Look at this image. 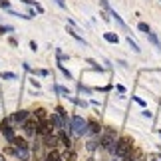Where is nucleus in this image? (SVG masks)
Masks as SVG:
<instances>
[{"mask_svg":"<svg viewBox=\"0 0 161 161\" xmlns=\"http://www.w3.org/2000/svg\"><path fill=\"white\" fill-rule=\"evenodd\" d=\"M0 8L8 10V8H10V2H8V0H0Z\"/></svg>","mask_w":161,"mask_h":161,"instance_id":"nucleus-27","label":"nucleus"},{"mask_svg":"<svg viewBox=\"0 0 161 161\" xmlns=\"http://www.w3.org/2000/svg\"><path fill=\"white\" fill-rule=\"evenodd\" d=\"M10 143L14 145V147H28V143H26V139H22V137H14V139L10 141Z\"/></svg>","mask_w":161,"mask_h":161,"instance_id":"nucleus-14","label":"nucleus"},{"mask_svg":"<svg viewBox=\"0 0 161 161\" xmlns=\"http://www.w3.org/2000/svg\"><path fill=\"white\" fill-rule=\"evenodd\" d=\"M44 145L48 147V149H56V147L60 145V135H46L44 137Z\"/></svg>","mask_w":161,"mask_h":161,"instance_id":"nucleus-6","label":"nucleus"},{"mask_svg":"<svg viewBox=\"0 0 161 161\" xmlns=\"http://www.w3.org/2000/svg\"><path fill=\"white\" fill-rule=\"evenodd\" d=\"M62 159H64V161H76V159H78V155H76L74 151H66L64 155H62Z\"/></svg>","mask_w":161,"mask_h":161,"instance_id":"nucleus-16","label":"nucleus"},{"mask_svg":"<svg viewBox=\"0 0 161 161\" xmlns=\"http://www.w3.org/2000/svg\"><path fill=\"white\" fill-rule=\"evenodd\" d=\"M159 135H161V131H159Z\"/></svg>","mask_w":161,"mask_h":161,"instance_id":"nucleus-36","label":"nucleus"},{"mask_svg":"<svg viewBox=\"0 0 161 161\" xmlns=\"http://www.w3.org/2000/svg\"><path fill=\"white\" fill-rule=\"evenodd\" d=\"M133 143V141L131 139H129V137H119V139H117L115 141V157H123V155H127V153H131V145Z\"/></svg>","mask_w":161,"mask_h":161,"instance_id":"nucleus-2","label":"nucleus"},{"mask_svg":"<svg viewBox=\"0 0 161 161\" xmlns=\"http://www.w3.org/2000/svg\"><path fill=\"white\" fill-rule=\"evenodd\" d=\"M68 34H70V36H72V38H76L78 42H84V38H82V36H78V32H74V30H72V28H68ZM84 44H86V42H84Z\"/></svg>","mask_w":161,"mask_h":161,"instance_id":"nucleus-22","label":"nucleus"},{"mask_svg":"<svg viewBox=\"0 0 161 161\" xmlns=\"http://www.w3.org/2000/svg\"><path fill=\"white\" fill-rule=\"evenodd\" d=\"M26 119H28V111L26 109H20V111H16V114L10 115V121L12 123H24Z\"/></svg>","mask_w":161,"mask_h":161,"instance_id":"nucleus-8","label":"nucleus"},{"mask_svg":"<svg viewBox=\"0 0 161 161\" xmlns=\"http://www.w3.org/2000/svg\"><path fill=\"white\" fill-rule=\"evenodd\" d=\"M137 28H139V32H143V34H149V32H151L149 24H145V22H139V24H137Z\"/></svg>","mask_w":161,"mask_h":161,"instance_id":"nucleus-19","label":"nucleus"},{"mask_svg":"<svg viewBox=\"0 0 161 161\" xmlns=\"http://www.w3.org/2000/svg\"><path fill=\"white\" fill-rule=\"evenodd\" d=\"M100 131H102V127H100V123H97V121H88V133L97 135Z\"/></svg>","mask_w":161,"mask_h":161,"instance_id":"nucleus-11","label":"nucleus"},{"mask_svg":"<svg viewBox=\"0 0 161 161\" xmlns=\"http://www.w3.org/2000/svg\"><path fill=\"white\" fill-rule=\"evenodd\" d=\"M56 92H58V94H62L64 97H72V96H70V90L64 88V86H56Z\"/></svg>","mask_w":161,"mask_h":161,"instance_id":"nucleus-17","label":"nucleus"},{"mask_svg":"<svg viewBox=\"0 0 161 161\" xmlns=\"http://www.w3.org/2000/svg\"><path fill=\"white\" fill-rule=\"evenodd\" d=\"M141 114H143V117H151V111H149V109H143Z\"/></svg>","mask_w":161,"mask_h":161,"instance_id":"nucleus-34","label":"nucleus"},{"mask_svg":"<svg viewBox=\"0 0 161 161\" xmlns=\"http://www.w3.org/2000/svg\"><path fill=\"white\" fill-rule=\"evenodd\" d=\"M8 123H10V119H4L2 123H0V133H2V135H4V137L8 139V141H12V139L16 137V133H14V129H12V127L8 125Z\"/></svg>","mask_w":161,"mask_h":161,"instance_id":"nucleus-4","label":"nucleus"},{"mask_svg":"<svg viewBox=\"0 0 161 161\" xmlns=\"http://www.w3.org/2000/svg\"><path fill=\"white\" fill-rule=\"evenodd\" d=\"M12 30H14L12 26H0V36H2V34H6V32H12Z\"/></svg>","mask_w":161,"mask_h":161,"instance_id":"nucleus-26","label":"nucleus"},{"mask_svg":"<svg viewBox=\"0 0 161 161\" xmlns=\"http://www.w3.org/2000/svg\"><path fill=\"white\" fill-rule=\"evenodd\" d=\"M30 48H32V50H34V52H36V50H38V44H36V42H34V40H32V42H30Z\"/></svg>","mask_w":161,"mask_h":161,"instance_id":"nucleus-33","label":"nucleus"},{"mask_svg":"<svg viewBox=\"0 0 161 161\" xmlns=\"http://www.w3.org/2000/svg\"><path fill=\"white\" fill-rule=\"evenodd\" d=\"M2 80H16V74H12V72H4V74H2Z\"/></svg>","mask_w":161,"mask_h":161,"instance_id":"nucleus-24","label":"nucleus"},{"mask_svg":"<svg viewBox=\"0 0 161 161\" xmlns=\"http://www.w3.org/2000/svg\"><path fill=\"white\" fill-rule=\"evenodd\" d=\"M54 2H56V4H58V6H60V8H66V0H54Z\"/></svg>","mask_w":161,"mask_h":161,"instance_id":"nucleus-32","label":"nucleus"},{"mask_svg":"<svg viewBox=\"0 0 161 161\" xmlns=\"http://www.w3.org/2000/svg\"><path fill=\"white\" fill-rule=\"evenodd\" d=\"M117 161H133L131 159V153H127V155H123V157H117Z\"/></svg>","mask_w":161,"mask_h":161,"instance_id":"nucleus-28","label":"nucleus"},{"mask_svg":"<svg viewBox=\"0 0 161 161\" xmlns=\"http://www.w3.org/2000/svg\"><path fill=\"white\" fill-rule=\"evenodd\" d=\"M103 40L109 42V44H117V42H119L117 34H114V32H106V34H103Z\"/></svg>","mask_w":161,"mask_h":161,"instance_id":"nucleus-12","label":"nucleus"},{"mask_svg":"<svg viewBox=\"0 0 161 161\" xmlns=\"http://www.w3.org/2000/svg\"><path fill=\"white\" fill-rule=\"evenodd\" d=\"M34 117H36L38 121H44V119H46V109H44V108H38V109L34 111Z\"/></svg>","mask_w":161,"mask_h":161,"instance_id":"nucleus-13","label":"nucleus"},{"mask_svg":"<svg viewBox=\"0 0 161 161\" xmlns=\"http://www.w3.org/2000/svg\"><path fill=\"white\" fill-rule=\"evenodd\" d=\"M137 161H143V159H137Z\"/></svg>","mask_w":161,"mask_h":161,"instance_id":"nucleus-35","label":"nucleus"},{"mask_svg":"<svg viewBox=\"0 0 161 161\" xmlns=\"http://www.w3.org/2000/svg\"><path fill=\"white\" fill-rule=\"evenodd\" d=\"M52 125L54 123L52 121H40V125H38V135H42V137H46V135H50L52 133Z\"/></svg>","mask_w":161,"mask_h":161,"instance_id":"nucleus-7","label":"nucleus"},{"mask_svg":"<svg viewBox=\"0 0 161 161\" xmlns=\"http://www.w3.org/2000/svg\"><path fill=\"white\" fill-rule=\"evenodd\" d=\"M100 4H102V6H103V8H106V10H108V12H109V10H111V6H109V4H108V0H100Z\"/></svg>","mask_w":161,"mask_h":161,"instance_id":"nucleus-30","label":"nucleus"},{"mask_svg":"<svg viewBox=\"0 0 161 161\" xmlns=\"http://www.w3.org/2000/svg\"><path fill=\"white\" fill-rule=\"evenodd\" d=\"M56 114H60L62 117H64V119H68V114H66V109H64V108H60V106H58V108H56Z\"/></svg>","mask_w":161,"mask_h":161,"instance_id":"nucleus-25","label":"nucleus"},{"mask_svg":"<svg viewBox=\"0 0 161 161\" xmlns=\"http://www.w3.org/2000/svg\"><path fill=\"white\" fill-rule=\"evenodd\" d=\"M109 14H111V16H114V20H115L117 24H119V26H121V28H125V22H123V20H121V16H119V14H117V12H115L114 8H111V10H109Z\"/></svg>","mask_w":161,"mask_h":161,"instance_id":"nucleus-15","label":"nucleus"},{"mask_svg":"<svg viewBox=\"0 0 161 161\" xmlns=\"http://www.w3.org/2000/svg\"><path fill=\"white\" fill-rule=\"evenodd\" d=\"M127 44H129V48H131L133 52H139V46H137V44H135V42L131 40V36H127Z\"/></svg>","mask_w":161,"mask_h":161,"instance_id":"nucleus-21","label":"nucleus"},{"mask_svg":"<svg viewBox=\"0 0 161 161\" xmlns=\"http://www.w3.org/2000/svg\"><path fill=\"white\" fill-rule=\"evenodd\" d=\"M115 131L114 129H106L103 131V135H102V139H100V145L103 147V149H108V151H111L114 153L115 151Z\"/></svg>","mask_w":161,"mask_h":161,"instance_id":"nucleus-3","label":"nucleus"},{"mask_svg":"<svg viewBox=\"0 0 161 161\" xmlns=\"http://www.w3.org/2000/svg\"><path fill=\"white\" fill-rule=\"evenodd\" d=\"M147 38H149V40H151V44H155L157 48H161V44H159V40H157V36H155V34H153V32H149V34H147Z\"/></svg>","mask_w":161,"mask_h":161,"instance_id":"nucleus-20","label":"nucleus"},{"mask_svg":"<svg viewBox=\"0 0 161 161\" xmlns=\"http://www.w3.org/2000/svg\"><path fill=\"white\" fill-rule=\"evenodd\" d=\"M133 102H135V103H139V106H143V108H145V102L141 100V97H137V96H133Z\"/></svg>","mask_w":161,"mask_h":161,"instance_id":"nucleus-29","label":"nucleus"},{"mask_svg":"<svg viewBox=\"0 0 161 161\" xmlns=\"http://www.w3.org/2000/svg\"><path fill=\"white\" fill-rule=\"evenodd\" d=\"M14 155L20 161H28L30 159V151H28V147H14Z\"/></svg>","mask_w":161,"mask_h":161,"instance_id":"nucleus-9","label":"nucleus"},{"mask_svg":"<svg viewBox=\"0 0 161 161\" xmlns=\"http://www.w3.org/2000/svg\"><path fill=\"white\" fill-rule=\"evenodd\" d=\"M38 125H40V121L36 119V117H34V119H26V121L22 123L24 131L30 133V135H36V133H38Z\"/></svg>","mask_w":161,"mask_h":161,"instance_id":"nucleus-5","label":"nucleus"},{"mask_svg":"<svg viewBox=\"0 0 161 161\" xmlns=\"http://www.w3.org/2000/svg\"><path fill=\"white\" fill-rule=\"evenodd\" d=\"M44 161H64V159H62V153H60V151H56V149H48Z\"/></svg>","mask_w":161,"mask_h":161,"instance_id":"nucleus-10","label":"nucleus"},{"mask_svg":"<svg viewBox=\"0 0 161 161\" xmlns=\"http://www.w3.org/2000/svg\"><path fill=\"white\" fill-rule=\"evenodd\" d=\"M58 68H60V70H62V74H64V76H66L68 80H72V72H70V70H66V68H64V66H62V64H60V62H58Z\"/></svg>","mask_w":161,"mask_h":161,"instance_id":"nucleus-23","label":"nucleus"},{"mask_svg":"<svg viewBox=\"0 0 161 161\" xmlns=\"http://www.w3.org/2000/svg\"><path fill=\"white\" fill-rule=\"evenodd\" d=\"M60 143H62V145H66V147H70V145H72V141H70V137L66 135V131H64V133H60Z\"/></svg>","mask_w":161,"mask_h":161,"instance_id":"nucleus-18","label":"nucleus"},{"mask_svg":"<svg viewBox=\"0 0 161 161\" xmlns=\"http://www.w3.org/2000/svg\"><path fill=\"white\" fill-rule=\"evenodd\" d=\"M70 129L76 135H86L88 133V121H86L82 115H74L70 119Z\"/></svg>","mask_w":161,"mask_h":161,"instance_id":"nucleus-1","label":"nucleus"},{"mask_svg":"<svg viewBox=\"0 0 161 161\" xmlns=\"http://www.w3.org/2000/svg\"><path fill=\"white\" fill-rule=\"evenodd\" d=\"M20 2H24V4H30V6H38V2H36V0H20Z\"/></svg>","mask_w":161,"mask_h":161,"instance_id":"nucleus-31","label":"nucleus"}]
</instances>
